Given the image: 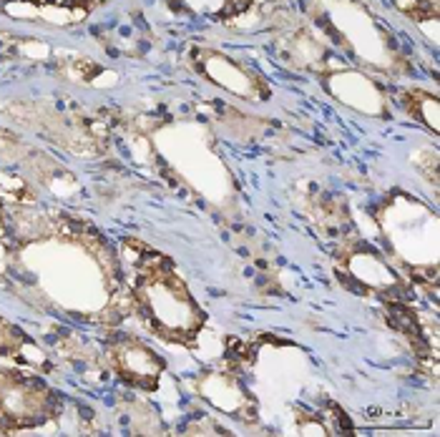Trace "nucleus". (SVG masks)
<instances>
[{
	"mask_svg": "<svg viewBox=\"0 0 440 437\" xmlns=\"http://www.w3.org/2000/svg\"><path fill=\"white\" fill-rule=\"evenodd\" d=\"M229 350H232V354H234L236 359H249V344L241 342V339H232L229 342Z\"/></svg>",
	"mask_w": 440,
	"mask_h": 437,
	"instance_id": "obj_1",
	"label": "nucleus"
}]
</instances>
